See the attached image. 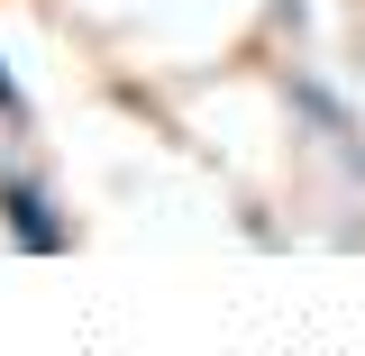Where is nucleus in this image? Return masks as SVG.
<instances>
[{
    "label": "nucleus",
    "mask_w": 365,
    "mask_h": 356,
    "mask_svg": "<svg viewBox=\"0 0 365 356\" xmlns=\"http://www.w3.org/2000/svg\"><path fill=\"white\" fill-rule=\"evenodd\" d=\"M283 101H292V119L311 128L319 156H329L347 183H365V119L347 110V91L329 83V73H311V64H292V73H283Z\"/></svg>",
    "instance_id": "obj_1"
},
{
    "label": "nucleus",
    "mask_w": 365,
    "mask_h": 356,
    "mask_svg": "<svg viewBox=\"0 0 365 356\" xmlns=\"http://www.w3.org/2000/svg\"><path fill=\"white\" fill-rule=\"evenodd\" d=\"M0 238L19 256H73V210L37 165H0Z\"/></svg>",
    "instance_id": "obj_2"
},
{
    "label": "nucleus",
    "mask_w": 365,
    "mask_h": 356,
    "mask_svg": "<svg viewBox=\"0 0 365 356\" xmlns=\"http://www.w3.org/2000/svg\"><path fill=\"white\" fill-rule=\"evenodd\" d=\"M0 128L28 137V91H19V73H9V55H0Z\"/></svg>",
    "instance_id": "obj_3"
}]
</instances>
